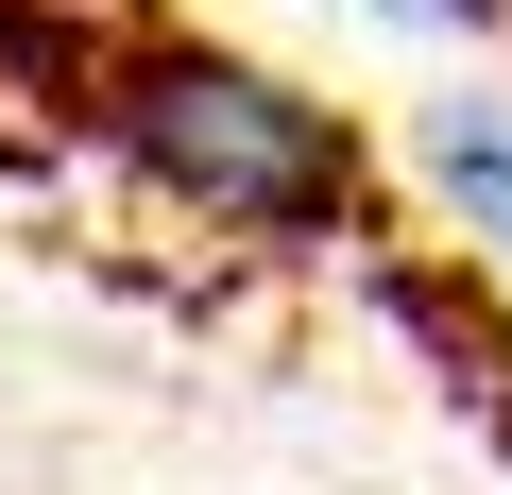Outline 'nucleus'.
I'll return each mask as SVG.
<instances>
[{
  "mask_svg": "<svg viewBox=\"0 0 512 495\" xmlns=\"http://www.w3.org/2000/svg\"><path fill=\"white\" fill-rule=\"evenodd\" d=\"M103 137H120L171 205L256 222V239L359 222V137H342V103H308L291 69H256V52H188V35L120 52V69H103Z\"/></svg>",
  "mask_w": 512,
  "mask_h": 495,
  "instance_id": "obj_1",
  "label": "nucleus"
},
{
  "mask_svg": "<svg viewBox=\"0 0 512 495\" xmlns=\"http://www.w3.org/2000/svg\"><path fill=\"white\" fill-rule=\"evenodd\" d=\"M427 188L461 205L478 257H512V103H444L427 120Z\"/></svg>",
  "mask_w": 512,
  "mask_h": 495,
  "instance_id": "obj_2",
  "label": "nucleus"
},
{
  "mask_svg": "<svg viewBox=\"0 0 512 495\" xmlns=\"http://www.w3.org/2000/svg\"><path fill=\"white\" fill-rule=\"evenodd\" d=\"M376 18H410V35H495L512 0H376Z\"/></svg>",
  "mask_w": 512,
  "mask_h": 495,
  "instance_id": "obj_3",
  "label": "nucleus"
}]
</instances>
